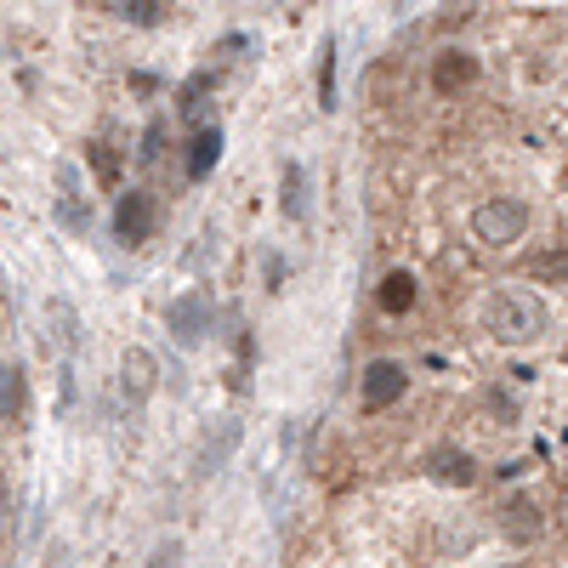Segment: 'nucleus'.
Here are the masks:
<instances>
[{"mask_svg": "<svg viewBox=\"0 0 568 568\" xmlns=\"http://www.w3.org/2000/svg\"><path fill=\"white\" fill-rule=\"evenodd\" d=\"M484 324L489 336L506 342V347H529L546 336V302L529 296V291H495L489 307H484Z\"/></svg>", "mask_w": 568, "mask_h": 568, "instance_id": "nucleus-1", "label": "nucleus"}, {"mask_svg": "<svg viewBox=\"0 0 568 568\" xmlns=\"http://www.w3.org/2000/svg\"><path fill=\"white\" fill-rule=\"evenodd\" d=\"M471 233H478L484 245H495V251H506V245H517L529 233V205L524 200H489V205H478V216H471Z\"/></svg>", "mask_w": 568, "mask_h": 568, "instance_id": "nucleus-2", "label": "nucleus"}, {"mask_svg": "<svg viewBox=\"0 0 568 568\" xmlns=\"http://www.w3.org/2000/svg\"><path fill=\"white\" fill-rule=\"evenodd\" d=\"M154 222H160V205L154 194H142V187H125L120 205H114V233L125 245H142V240H154Z\"/></svg>", "mask_w": 568, "mask_h": 568, "instance_id": "nucleus-3", "label": "nucleus"}, {"mask_svg": "<svg viewBox=\"0 0 568 568\" xmlns=\"http://www.w3.org/2000/svg\"><path fill=\"white\" fill-rule=\"evenodd\" d=\"M404 387H409L404 364L375 358V364L364 369V382H358V398H364V409H387V404H398V398H404Z\"/></svg>", "mask_w": 568, "mask_h": 568, "instance_id": "nucleus-4", "label": "nucleus"}, {"mask_svg": "<svg viewBox=\"0 0 568 568\" xmlns=\"http://www.w3.org/2000/svg\"><path fill=\"white\" fill-rule=\"evenodd\" d=\"M211 296L205 291H187V296H176L171 302V313H165V324H171V336L182 342V347H194L200 336H205V329H211Z\"/></svg>", "mask_w": 568, "mask_h": 568, "instance_id": "nucleus-5", "label": "nucleus"}, {"mask_svg": "<svg viewBox=\"0 0 568 568\" xmlns=\"http://www.w3.org/2000/svg\"><path fill=\"white\" fill-rule=\"evenodd\" d=\"M154 382H160L154 353L149 347H125V358H120V393H125V404H142L154 393Z\"/></svg>", "mask_w": 568, "mask_h": 568, "instance_id": "nucleus-6", "label": "nucleus"}, {"mask_svg": "<svg viewBox=\"0 0 568 568\" xmlns=\"http://www.w3.org/2000/svg\"><path fill=\"white\" fill-rule=\"evenodd\" d=\"M426 471H433L438 484H449V489H471V484H478V460H471L466 449H433Z\"/></svg>", "mask_w": 568, "mask_h": 568, "instance_id": "nucleus-7", "label": "nucleus"}, {"mask_svg": "<svg viewBox=\"0 0 568 568\" xmlns=\"http://www.w3.org/2000/svg\"><path fill=\"white\" fill-rule=\"evenodd\" d=\"M222 160V125H200L194 142H187V182H205Z\"/></svg>", "mask_w": 568, "mask_h": 568, "instance_id": "nucleus-8", "label": "nucleus"}, {"mask_svg": "<svg viewBox=\"0 0 568 568\" xmlns=\"http://www.w3.org/2000/svg\"><path fill=\"white\" fill-rule=\"evenodd\" d=\"M478 80V58L471 52H444L438 63H433V85L438 91H460V85H471Z\"/></svg>", "mask_w": 568, "mask_h": 568, "instance_id": "nucleus-9", "label": "nucleus"}, {"mask_svg": "<svg viewBox=\"0 0 568 568\" xmlns=\"http://www.w3.org/2000/svg\"><path fill=\"white\" fill-rule=\"evenodd\" d=\"M29 409V375L18 364H0V420H18Z\"/></svg>", "mask_w": 568, "mask_h": 568, "instance_id": "nucleus-10", "label": "nucleus"}, {"mask_svg": "<svg viewBox=\"0 0 568 568\" xmlns=\"http://www.w3.org/2000/svg\"><path fill=\"white\" fill-rule=\"evenodd\" d=\"M233 444H240V420H222V433H205V444H200V471H216V466H227Z\"/></svg>", "mask_w": 568, "mask_h": 568, "instance_id": "nucleus-11", "label": "nucleus"}, {"mask_svg": "<svg viewBox=\"0 0 568 568\" xmlns=\"http://www.w3.org/2000/svg\"><path fill=\"white\" fill-rule=\"evenodd\" d=\"M114 18H125V23H136V29H154V23H165V0H114L109 7Z\"/></svg>", "mask_w": 568, "mask_h": 568, "instance_id": "nucleus-12", "label": "nucleus"}, {"mask_svg": "<svg viewBox=\"0 0 568 568\" xmlns=\"http://www.w3.org/2000/svg\"><path fill=\"white\" fill-rule=\"evenodd\" d=\"M284 216H291V222L307 216V171H302L296 160L284 165Z\"/></svg>", "mask_w": 568, "mask_h": 568, "instance_id": "nucleus-13", "label": "nucleus"}, {"mask_svg": "<svg viewBox=\"0 0 568 568\" xmlns=\"http://www.w3.org/2000/svg\"><path fill=\"white\" fill-rule=\"evenodd\" d=\"M382 307L387 313H409L415 307V278L409 273H387L382 278Z\"/></svg>", "mask_w": 568, "mask_h": 568, "instance_id": "nucleus-14", "label": "nucleus"}, {"mask_svg": "<svg viewBox=\"0 0 568 568\" xmlns=\"http://www.w3.org/2000/svg\"><path fill=\"white\" fill-rule=\"evenodd\" d=\"M318 103L336 109V40H324V52H318Z\"/></svg>", "mask_w": 568, "mask_h": 568, "instance_id": "nucleus-15", "label": "nucleus"}, {"mask_svg": "<svg viewBox=\"0 0 568 568\" xmlns=\"http://www.w3.org/2000/svg\"><path fill=\"white\" fill-rule=\"evenodd\" d=\"M506 511H511V517H506V529H511L517 540H529V535L540 529V506H529V500H511Z\"/></svg>", "mask_w": 568, "mask_h": 568, "instance_id": "nucleus-16", "label": "nucleus"}, {"mask_svg": "<svg viewBox=\"0 0 568 568\" xmlns=\"http://www.w3.org/2000/svg\"><path fill=\"white\" fill-rule=\"evenodd\" d=\"M85 154H91V171H98V182H103V187H114V182H120V160H114L109 142H91Z\"/></svg>", "mask_w": 568, "mask_h": 568, "instance_id": "nucleus-17", "label": "nucleus"}, {"mask_svg": "<svg viewBox=\"0 0 568 568\" xmlns=\"http://www.w3.org/2000/svg\"><path fill=\"white\" fill-rule=\"evenodd\" d=\"M211 80H216V74H211V69H200L194 80L182 85V98H176V109H182V114H200V98H205V91H211Z\"/></svg>", "mask_w": 568, "mask_h": 568, "instance_id": "nucleus-18", "label": "nucleus"}, {"mask_svg": "<svg viewBox=\"0 0 568 568\" xmlns=\"http://www.w3.org/2000/svg\"><path fill=\"white\" fill-rule=\"evenodd\" d=\"M160 142H165V120H154L149 136H142V160H160Z\"/></svg>", "mask_w": 568, "mask_h": 568, "instance_id": "nucleus-19", "label": "nucleus"}, {"mask_svg": "<svg viewBox=\"0 0 568 568\" xmlns=\"http://www.w3.org/2000/svg\"><path fill=\"white\" fill-rule=\"evenodd\" d=\"M63 222L85 233V227H91V211H85V205H74V200H63Z\"/></svg>", "mask_w": 568, "mask_h": 568, "instance_id": "nucleus-20", "label": "nucleus"}, {"mask_svg": "<svg viewBox=\"0 0 568 568\" xmlns=\"http://www.w3.org/2000/svg\"><path fill=\"white\" fill-rule=\"evenodd\" d=\"M176 557H182V546L171 540V546H160V551H154V562H149V568H176Z\"/></svg>", "mask_w": 568, "mask_h": 568, "instance_id": "nucleus-21", "label": "nucleus"}, {"mask_svg": "<svg viewBox=\"0 0 568 568\" xmlns=\"http://www.w3.org/2000/svg\"><path fill=\"white\" fill-rule=\"evenodd\" d=\"M0 500H7V489H0Z\"/></svg>", "mask_w": 568, "mask_h": 568, "instance_id": "nucleus-22", "label": "nucleus"}, {"mask_svg": "<svg viewBox=\"0 0 568 568\" xmlns=\"http://www.w3.org/2000/svg\"><path fill=\"white\" fill-rule=\"evenodd\" d=\"M511 568H517V562H511Z\"/></svg>", "mask_w": 568, "mask_h": 568, "instance_id": "nucleus-23", "label": "nucleus"}]
</instances>
